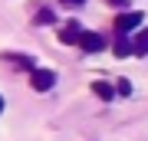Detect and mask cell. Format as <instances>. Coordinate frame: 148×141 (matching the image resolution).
<instances>
[{"instance_id": "1", "label": "cell", "mask_w": 148, "mask_h": 141, "mask_svg": "<svg viewBox=\"0 0 148 141\" xmlns=\"http://www.w3.org/2000/svg\"><path fill=\"white\" fill-rule=\"evenodd\" d=\"M56 85V72L53 69H33L30 72V89L33 92H49Z\"/></svg>"}, {"instance_id": "2", "label": "cell", "mask_w": 148, "mask_h": 141, "mask_svg": "<svg viewBox=\"0 0 148 141\" xmlns=\"http://www.w3.org/2000/svg\"><path fill=\"white\" fill-rule=\"evenodd\" d=\"M79 49H82V52H102V49H106V40H102L99 33H92V30H82Z\"/></svg>"}, {"instance_id": "3", "label": "cell", "mask_w": 148, "mask_h": 141, "mask_svg": "<svg viewBox=\"0 0 148 141\" xmlns=\"http://www.w3.org/2000/svg\"><path fill=\"white\" fill-rule=\"evenodd\" d=\"M142 20H145V13H138V10H135V13H119V16H115V30H119V33H132V30H138Z\"/></svg>"}, {"instance_id": "4", "label": "cell", "mask_w": 148, "mask_h": 141, "mask_svg": "<svg viewBox=\"0 0 148 141\" xmlns=\"http://www.w3.org/2000/svg\"><path fill=\"white\" fill-rule=\"evenodd\" d=\"M92 95H99V99L102 102H115V85H109L106 82V79H95V82H92Z\"/></svg>"}, {"instance_id": "5", "label": "cell", "mask_w": 148, "mask_h": 141, "mask_svg": "<svg viewBox=\"0 0 148 141\" xmlns=\"http://www.w3.org/2000/svg\"><path fill=\"white\" fill-rule=\"evenodd\" d=\"M79 36H82V26L76 23V20H69V23L63 26V33H59L63 43H76V46H79Z\"/></svg>"}, {"instance_id": "6", "label": "cell", "mask_w": 148, "mask_h": 141, "mask_svg": "<svg viewBox=\"0 0 148 141\" xmlns=\"http://www.w3.org/2000/svg\"><path fill=\"white\" fill-rule=\"evenodd\" d=\"M132 52H135V56H148V30H138V33H135Z\"/></svg>"}, {"instance_id": "7", "label": "cell", "mask_w": 148, "mask_h": 141, "mask_svg": "<svg viewBox=\"0 0 148 141\" xmlns=\"http://www.w3.org/2000/svg\"><path fill=\"white\" fill-rule=\"evenodd\" d=\"M3 59H7V63H13V66H23V69H30V72H33V59H30V56H20V52H3Z\"/></svg>"}, {"instance_id": "8", "label": "cell", "mask_w": 148, "mask_h": 141, "mask_svg": "<svg viewBox=\"0 0 148 141\" xmlns=\"http://www.w3.org/2000/svg\"><path fill=\"white\" fill-rule=\"evenodd\" d=\"M33 23H36V26H49V23H56V13L49 10V7H43V10L33 16Z\"/></svg>"}, {"instance_id": "9", "label": "cell", "mask_w": 148, "mask_h": 141, "mask_svg": "<svg viewBox=\"0 0 148 141\" xmlns=\"http://www.w3.org/2000/svg\"><path fill=\"white\" fill-rule=\"evenodd\" d=\"M115 56H119V59H125V56H132V43H125V40H122L119 46H115Z\"/></svg>"}, {"instance_id": "10", "label": "cell", "mask_w": 148, "mask_h": 141, "mask_svg": "<svg viewBox=\"0 0 148 141\" xmlns=\"http://www.w3.org/2000/svg\"><path fill=\"white\" fill-rule=\"evenodd\" d=\"M115 92H119V95H128V92H132V85H128V79H122V82L115 85Z\"/></svg>"}, {"instance_id": "11", "label": "cell", "mask_w": 148, "mask_h": 141, "mask_svg": "<svg viewBox=\"0 0 148 141\" xmlns=\"http://www.w3.org/2000/svg\"><path fill=\"white\" fill-rule=\"evenodd\" d=\"M59 3H63V7H82L86 0H59Z\"/></svg>"}, {"instance_id": "12", "label": "cell", "mask_w": 148, "mask_h": 141, "mask_svg": "<svg viewBox=\"0 0 148 141\" xmlns=\"http://www.w3.org/2000/svg\"><path fill=\"white\" fill-rule=\"evenodd\" d=\"M112 7H128V0H109Z\"/></svg>"}, {"instance_id": "13", "label": "cell", "mask_w": 148, "mask_h": 141, "mask_svg": "<svg viewBox=\"0 0 148 141\" xmlns=\"http://www.w3.org/2000/svg\"><path fill=\"white\" fill-rule=\"evenodd\" d=\"M3 105H7V102H3V95H0V112H3Z\"/></svg>"}]
</instances>
